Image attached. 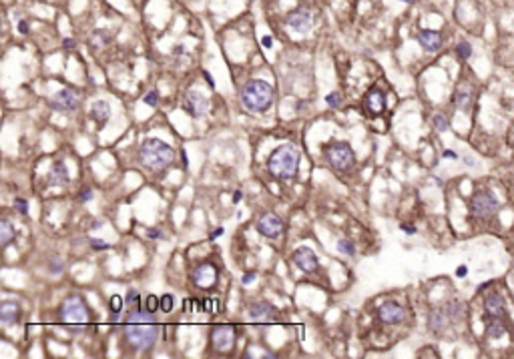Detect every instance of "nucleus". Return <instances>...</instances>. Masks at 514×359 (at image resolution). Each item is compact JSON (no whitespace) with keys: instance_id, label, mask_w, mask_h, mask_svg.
I'll list each match as a JSON object with an SVG mask.
<instances>
[{"instance_id":"nucleus-20","label":"nucleus","mask_w":514,"mask_h":359,"mask_svg":"<svg viewBox=\"0 0 514 359\" xmlns=\"http://www.w3.org/2000/svg\"><path fill=\"white\" fill-rule=\"evenodd\" d=\"M287 24L295 30V32H307L311 28V14L307 10H295L287 16Z\"/></svg>"},{"instance_id":"nucleus-31","label":"nucleus","mask_w":514,"mask_h":359,"mask_svg":"<svg viewBox=\"0 0 514 359\" xmlns=\"http://www.w3.org/2000/svg\"><path fill=\"white\" fill-rule=\"evenodd\" d=\"M432 124H434V129H436L438 133H446V131H448V119H446L444 115H434Z\"/></svg>"},{"instance_id":"nucleus-28","label":"nucleus","mask_w":514,"mask_h":359,"mask_svg":"<svg viewBox=\"0 0 514 359\" xmlns=\"http://www.w3.org/2000/svg\"><path fill=\"white\" fill-rule=\"evenodd\" d=\"M143 305H145V309L151 313H157L161 309V299L157 297V295H149L145 301H143Z\"/></svg>"},{"instance_id":"nucleus-30","label":"nucleus","mask_w":514,"mask_h":359,"mask_svg":"<svg viewBox=\"0 0 514 359\" xmlns=\"http://www.w3.org/2000/svg\"><path fill=\"white\" fill-rule=\"evenodd\" d=\"M141 303V295L137 289H129V293H127V297H125V305L127 307H135V305H139Z\"/></svg>"},{"instance_id":"nucleus-9","label":"nucleus","mask_w":514,"mask_h":359,"mask_svg":"<svg viewBox=\"0 0 514 359\" xmlns=\"http://www.w3.org/2000/svg\"><path fill=\"white\" fill-rule=\"evenodd\" d=\"M257 233H261L267 239H278L283 233V221L275 213H263L255 223Z\"/></svg>"},{"instance_id":"nucleus-13","label":"nucleus","mask_w":514,"mask_h":359,"mask_svg":"<svg viewBox=\"0 0 514 359\" xmlns=\"http://www.w3.org/2000/svg\"><path fill=\"white\" fill-rule=\"evenodd\" d=\"M183 109L187 111V115H191L193 119H201V117L207 115L209 102H207V98L201 95V93H187L185 102H183Z\"/></svg>"},{"instance_id":"nucleus-38","label":"nucleus","mask_w":514,"mask_h":359,"mask_svg":"<svg viewBox=\"0 0 514 359\" xmlns=\"http://www.w3.org/2000/svg\"><path fill=\"white\" fill-rule=\"evenodd\" d=\"M157 100H159V93H157V91H149L147 95L143 96V102H145V104H151V107H155Z\"/></svg>"},{"instance_id":"nucleus-22","label":"nucleus","mask_w":514,"mask_h":359,"mask_svg":"<svg viewBox=\"0 0 514 359\" xmlns=\"http://www.w3.org/2000/svg\"><path fill=\"white\" fill-rule=\"evenodd\" d=\"M91 117H93L98 124H105L109 117H111V104L107 100H94L91 104Z\"/></svg>"},{"instance_id":"nucleus-36","label":"nucleus","mask_w":514,"mask_h":359,"mask_svg":"<svg viewBox=\"0 0 514 359\" xmlns=\"http://www.w3.org/2000/svg\"><path fill=\"white\" fill-rule=\"evenodd\" d=\"M326 102L331 107V109H338V107L342 104V95H340V93H329V95L326 96Z\"/></svg>"},{"instance_id":"nucleus-33","label":"nucleus","mask_w":514,"mask_h":359,"mask_svg":"<svg viewBox=\"0 0 514 359\" xmlns=\"http://www.w3.org/2000/svg\"><path fill=\"white\" fill-rule=\"evenodd\" d=\"M123 305H125V301L121 299V295H113V297L109 299V309H111V313H121Z\"/></svg>"},{"instance_id":"nucleus-34","label":"nucleus","mask_w":514,"mask_h":359,"mask_svg":"<svg viewBox=\"0 0 514 359\" xmlns=\"http://www.w3.org/2000/svg\"><path fill=\"white\" fill-rule=\"evenodd\" d=\"M63 269H65V263H63L61 259L52 257V259L48 261V271H50L52 275H58V273H63Z\"/></svg>"},{"instance_id":"nucleus-8","label":"nucleus","mask_w":514,"mask_h":359,"mask_svg":"<svg viewBox=\"0 0 514 359\" xmlns=\"http://www.w3.org/2000/svg\"><path fill=\"white\" fill-rule=\"evenodd\" d=\"M81 104V96L76 95L72 89H63L54 96L48 98V107L56 113H74Z\"/></svg>"},{"instance_id":"nucleus-12","label":"nucleus","mask_w":514,"mask_h":359,"mask_svg":"<svg viewBox=\"0 0 514 359\" xmlns=\"http://www.w3.org/2000/svg\"><path fill=\"white\" fill-rule=\"evenodd\" d=\"M191 281H193L199 289L213 287L215 281H217V269H215L211 263H201L199 267H195V271H193V275H191Z\"/></svg>"},{"instance_id":"nucleus-46","label":"nucleus","mask_w":514,"mask_h":359,"mask_svg":"<svg viewBox=\"0 0 514 359\" xmlns=\"http://www.w3.org/2000/svg\"><path fill=\"white\" fill-rule=\"evenodd\" d=\"M466 275H468V269L464 265H460V267L456 269V277H466Z\"/></svg>"},{"instance_id":"nucleus-11","label":"nucleus","mask_w":514,"mask_h":359,"mask_svg":"<svg viewBox=\"0 0 514 359\" xmlns=\"http://www.w3.org/2000/svg\"><path fill=\"white\" fill-rule=\"evenodd\" d=\"M378 317L386 325H398V323H402L406 319V309L400 303H396V301H386V303L380 305Z\"/></svg>"},{"instance_id":"nucleus-53","label":"nucleus","mask_w":514,"mask_h":359,"mask_svg":"<svg viewBox=\"0 0 514 359\" xmlns=\"http://www.w3.org/2000/svg\"><path fill=\"white\" fill-rule=\"evenodd\" d=\"M101 227H103V223H93V225H91V229H93V231L94 229H101Z\"/></svg>"},{"instance_id":"nucleus-14","label":"nucleus","mask_w":514,"mask_h":359,"mask_svg":"<svg viewBox=\"0 0 514 359\" xmlns=\"http://www.w3.org/2000/svg\"><path fill=\"white\" fill-rule=\"evenodd\" d=\"M293 263L304 273H315L318 271V257L309 247H298L293 251Z\"/></svg>"},{"instance_id":"nucleus-5","label":"nucleus","mask_w":514,"mask_h":359,"mask_svg":"<svg viewBox=\"0 0 514 359\" xmlns=\"http://www.w3.org/2000/svg\"><path fill=\"white\" fill-rule=\"evenodd\" d=\"M61 317H63V323L70 331H81L89 323L91 311L81 297H69L61 305Z\"/></svg>"},{"instance_id":"nucleus-6","label":"nucleus","mask_w":514,"mask_h":359,"mask_svg":"<svg viewBox=\"0 0 514 359\" xmlns=\"http://www.w3.org/2000/svg\"><path fill=\"white\" fill-rule=\"evenodd\" d=\"M326 159L329 161V165L335 171H351L355 165V155L353 149L344 141H335V143L327 144L326 146Z\"/></svg>"},{"instance_id":"nucleus-24","label":"nucleus","mask_w":514,"mask_h":359,"mask_svg":"<svg viewBox=\"0 0 514 359\" xmlns=\"http://www.w3.org/2000/svg\"><path fill=\"white\" fill-rule=\"evenodd\" d=\"M14 237H16V231H14L12 223H10L8 219H2V221H0V247L6 249V247L14 241Z\"/></svg>"},{"instance_id":"nucleus-41","label":"nucleus","mask_w":514,"mask_h":359,"mask_svg":"<svg viewBox=\"0 0 514 359\" xmlns=\"http://www.w3.org/2000/svg\"><path fill=\"white\" fill-rule=\"evenodd\" d=\"M147 235H149V239H163V231H159V229H147Z\"/></svg>"},{"instance_id":"nucleus-48","label":"nucleus","mask_w":514,"mask_h":359,"mask_svg":"<svg viewBox=\"0 0 514 359\" xmlns=\"http://www.w3.org/2000/svg\"><path fill=\"white\" fill-rule=\"evenodd\" d=\"M219 235H223V229H221V227H219V229H215V231L211 233L209 239H211V241H215V239H217V237H219Z\"/></svg>"},{"instance_id":"nucleus-15","label":"nucleus","mask_w":514,"mask_h":359,"mask_svg":"<svg viewBox=\"0 0 514 359\" xmlns=\"http://www.w3.org/2000/svg\"><path fill=\"white\" fill-rule=\"evenodd\" d=\"M364 107L368 109V113L372 117L384 113V109H386V93L380 91V89H370L366 93V98H364Z\"/></svg>"},{"instance_id":"nucleus-2","label":"nucleus","mask_w":514,"mask_h":359,"mask_svg":"<svg viewBox=\"0 0 514 359\" xmlns=\"http://www.w3.org/2000/svg\"><path fill=\"white\" fill-rule=\"evenodd\" d=\"M175 151L161 139H145L139 146V163L151 173H163L173 165Z\"/></svg>"},{"instance_id":"nucleus-1","label":"nucleus","mask_w":514,"mask_h":359,"mask_svg":"<svg viewBox=\"0 0 514 359\" xmlns=\"http://www.w3.org/2000/svg\"><path fill=\"white\" fill-rule=\"evenodd\" d=\"M155 313L147 311L143 301L135 307H129L125 323V339L131 347L139 351H149L159 337V325L153 319Z\"/></svg>"},{"instance_id":"nucleus-47","label":"nucleus","mask_w":514,"mask_h":359,"mask_svg":"<svg viewBox=\"0 0 514 359\" xmlns=\"http://www.w3.org/2000/svg\"><path fill=\"white\" fill-rule=\"evenodd\" d=\"M444 159H458V155L454 153V151H450V149H446L444 151V155H442Z\"/></svg>"},{"instance_id":"nucleus-44","label":"nucleus","mask_w":514,"mask_h":359,"mask_svg":"<svg viewBox=\"0 0 514 359\" xmlns=\"http://www.w3.org/2000/svg\"><path fill=\"white\" fill-rule=\"evenodd\" d=\"M271 43H273V38H271L269 34H265V36L261 38V45H263L265 48H271Z\"/></svg>"},{"instance_id":"nucleus-51","label":"nucleus","mask_w":514,"mask_h":359,"mask_svg":"<svg viewBox=\"0 0 514 359\" xmlns=\"http://www.w3.org/2000/svg\"><path fill=\"white\" fill-rule=\"evenodd\" d=\"M239 199H241V191H235L233 193V201L235 203H239Z\"/></svg>"},{"instance_id":"nucleus-37","label":"nucleus","mask_w":514,"mask_h":359,"mask_svg":"<svg viewBox=\"0 0 514 359\" xmlns=\"http://www.w3.org/2000/svg\"><path fill=\"white\" fill-rule=\"evenodd\" d=\"M14 211L21 213V215H26L28 213V201L26 199H16L14 201Z\"/></svg>"},{"instance_id":"nucleus-27","label":"nucleus","mask_w":514,"mask_h":359,"mask_svg":"<svg viewBox=\"0 0 514 359\" xmlns=\"http://www.w3.org/2000/svg\"><path fill=\"white\" fill-rule=\"evenodd\" d=\"M504 333H506V329H504V325H502L498 319H494L490 325L486 327V335L492 337V339H500Z\"/></svg>"},{"instance_id":"nucleus-43","label":"nucleus","mask_w":514,"mask_h":359,"mask_svg":"<svg viewBox=\"0 0 514 359\" xmlns=\"http://www.w3.org/2000/svg\"><path fill=\"white\" fill-rule=\"evenodd\" d=\"M400 229H402L404 233H408V235H414V233H416V227H412V225H400Z\"/></svg>"},{"instance_id":"nucleus-18","label":"nucleus","mask_w":514,"mask_h":359,"mask_svg":"<svg viewBox=\"0 0 514 359\" xmlns=\"http://www.w3.org/2000/svg\"><path fill=\"white\" fill-rule=\"evenodd\" d=\"M418 43L426 52H438L442 48V36L436 30H420L418 32Z\"/></svg>"},{"instance_id":"nucleus-42","label":"nucleus","mask_w":514,"mask_h":359,"mask_svg":"<svg viewBox=\"0 0 514 359\" xmlns=\"http://www.w3.org/2000/svg\"><path fill=\"white\" fill-rule=\"evenodd\" d=\"M255 277L257 275L253 273V271H251V273H245V275L241 277V283H243V285H249V283H253V281H255Z\"/></svg>"},{"instance_id":"nucleus-17","label":"nucleus","mask_w":514,"mask_h":359,"mask_svg":"<svg viewBox=\"0 0 514 359\" xmlns=\"http://www.w3.org/2000/svg\"><path fill=\"white\" fill-rule=\"evenodd\" d=\"M275 307L267 301H253L249 305V317L253 321H271L275 317Z\"/></svg>"},{"instance_id":"nucleus-26","label":"nucleus","mask_w":514,"mask_h":359,"mask_svg":"<svg viewBox=\"0 0 514 359\" xmlns=\"http://www.w3.org/2000/svg\"><path fill=\"white\" fill-rule=\"evenodd\" d=\"M470 100H472V95H470L468 91H464V89H458V91L454 93V104H456L460 111H468Z\"/></svg>"},{"instance_id":"nucleus-10","label":"nucleus","mask_w":514,"mask_h":359,"mask_svg":"<svg viewBox=\"0 0 514 359\" xmlns=\"http://www.w3.org/2000/svg\"><path fill=\"white\" fill-rule=\"evenodd\" d=\"M211 343L217 351H231L235 345V329L231 325H215L211 329Z\"/></svg>"},{"instance_id":"nucleus-40","label":"nucleus","mask_w":514,"mask_h":359,"mask_svg":"<svg viewBox=\"0 0 514 359\" xmlns=\"http://www.w3.org/2000/svg\"><path fill=\"white\" fill-rule=\"evenodd\" d=\"M91 199H93V191H91V189H83L81 195H78V201H81V203H87V201H91Z\"/></svg>"},{"instance_id":"nucleus-3","label":"nucleus","mask_w":514,"mask_h":359,"mask_svg":"<svg viewBox=\"0 0 514 359\" xmlns=\"http://www.w3.org/2000/svg\"><path fill=\"white\" fill-rule=\"evenodd\" d=\"M267 167H269V173L280 181L293 179L300 167V151L293 144H281L269 155Z\"/></svg>"},{"instance_id":"nucleus-54","label":"nucleus","mask_w":514,"mask_h":359,"mask_svg":"<svg viewBox=\"0 0 514 359\" xmlns=\"http://www.w3.org/2000/svg\"><path fill=\"white\" fill-rule=\"evenodd\" d=\"M402 2H408V4H410V2H414V0H402Z\"/></svg>"},{"instance_id":"nucleus-49","label":"nucleus","mask_w":514,"mask_h":359,"mask_svg":"<svg viewBox=\"0 0 514 359\" xmlns=\"http://www.w3.org/2000/svg\"><path fill=\"white\" fill-rule=\"evenodd\" d=\"M63 47L65 48H74V40H72V38H65V40H63Z\"/></svg>"},{"instance_id":"nucleus-35","label":"nucleus","mask_w":514,"mask_h":359,"mask_svg":"<svg viewBox=\"0 0 514 359\" xmlns=\"http://www.w3.org/2000/svg\"><path fill=\"white\" fill-rule=\"evenodd\" d=\"M456 54H458V58L466 60V58H470V54H472V47L468 43H460L458 48H456Z\"/></svg>"},{"instance_id":"nucleus-29","label":"nucleus","mask_w":514,"mask_h":359,"mask_svg":"<svg viewBox=\"0 0 514 359\" xmlns=\"http://www.w3.org/2000/svg\"><path fill=\"white\" fill-rule=\"evenodd\" d=\"M338 251L344 253V255H348V257H351V255L355 253V247H353V243H351L350 239H340L338 241Z\"/></svg>"},{"instance_id":"nucleus-50","label":"nucleus","mask_w":514,"mask_h":359,"mask_svg":"<svg viewBox=\"0 0 514 359\" xmlns=\"http://www.w3.org/2000/svg\"><path fill=\"white\" fill-rule=\"evenodd\" d=\"M205 80H207V85H209L211 89H215V80H213V78H211V74H209V72H205Z\"/></svg>"},{"instance_id":"nucleus-52","label":"nucleus","mask_w":514,"mask_h":359,"mask_svg":"<svg viewBox=\"0 0 514 359\" xmlns=\"http://www.w3.org/2000/svg\"><path fill=\"white\" fill-rule=\"evenodd\" d=\"M181 159H183V165H187V153L185 151H181Z\"/></svg>"},{"instance_id":"nucleus-4","label":"nucleus","mask_w":514,"mask_h":359,"mask_svg":"<svg viewBox=\"0 0 514 359\" xmlns=\"http://www.w3.org/2000/svg\"><path fill=\"white\" fill-rule=\"evenodd\" d=\"M241 102L253 113H265L273 104V87L265 80H249L241 89Z\"/></svg>"},{"instance_id":"nucleus-39","label":"nucleus","mask_w":514,"mask_h":359,"mask_svg":"<svg viewBox=\"0 0 514 359\" xmlns=\"http://www.w3.org/2000/svg\"><path fill=\"white\" fill-rule=\"evenodd\" d=\"M91 247H93L94 251H105V249H109L111 245H109L107 241L98 239V237H93V239H91Z\"/></svg>"},{"instance_id":"nucleus-21","label":"nucleus","mask_w":514,"mask_h":359,"mask_svg":"<svg viewBox=\"0 0 514 359\" xmlns=\"http://www.w3.org/2000/svg\"><path fill=\"white\" fill-rule=\"evenodd\" d=\"M69 183V171H67V165L65 163H54L50 173H48V185H54V187H65Z\"/></svg>"},{"instance_id":"nucleus-16","label":"nucleus","mask_w":514,"mask_h":359,"mask_svg":"<svg viewBox=\"0 0 514 359\" xmlns=\"http://www.w3.org/2000/svg\"><path fill=\"white\" fill-rule=\"evenodd\" d=\"M484 309H486V315H490L494 319H500L506 315V303L502 299L500 293L492 291L490 295H486V301H484Z\"/></svg>"},{"instance_id":"nucleus-25","label":"nucleus","mask_w":514,"mask_h":359,"mask_svg":"<svg viewBox=\"0 0 514 359\" xmlns=\"http://www.w3.org/2000/svg\"><path fill=\"white\" fill-rule=\"evenodd\" d=\"M446 313H448V317H450V321L454 323V321H460L462 317H464V313H466V307H464V303H460V301H450V303H446Z\"/></svg>"},{"instance_id":"nucleus-19","label":"nucleus","mask_w":514,"mask_h":359,"mask_svg":"<svg viewBox=\"0 0 514 359\" xmlns=\"http://www.w3.org/2000/svg\"><path fill=\"white\" fill-rule=\"evenodd\" d=\"M448 323H452V321H450V317L446 313V307H436L428 315V329L434 331V333L444 331L446 327H448Z\"/></svg>"},{"instance_id":"nucleus-7","label":"nucleus","mask_w":514,"mask_h":359,"mask_svg":"<svg viewBox=\"0 0 514 359\" xmlns=\"http://www.w3.org/2000/svg\"><path fill=\"white\" fill-rule=\"evenodd\" d=\"M498 199L494 197V193L490 191H476L470 199V211L476 217H492L498 211Z\"/></svg>"},{"instance_id":"nucleus-32","label":"nucleus","mask_w":514,"mask_h":359,"mask_svg":"<svg viewBox=\"0 0 514 359\" xmlns=\"http://www.w3.org/2000/svg\"><path fill=\"white\" fill-rule=\"evenodd\" d=\"M173 307H175V299H173V295H171V293H165L163 297H161V311L171 313L173 311Z\"/></svg>"},{"instance_id":"nucleus-23","label":"nucleus","mask_w":514,"mask_h":359,"mask_svg":"<svg viewBox=\"0 0 514 359\" xmlns=\"http://www.w3.org/2000/svg\"><path fill=\"white\" fill-rule=\"evenodd\" d=\"M18 305L16 303H12V301H4L2 305H0V321L4 323V325H10V323H14L16 319H18Z\"/></svg>"},{"instance_id":"nucleus-45","label":"nucleus","mask_w":514,"mask_h":359,"mask_svg":"<svg viewBox=\"0 0 514 359\" xmlns=\"http://www.w3.org/2000/svg\"><path fill=\"white\" fill-rule=\"evenodd\" d=\"M18 32H21V34H28V23H26V20H21V23H18Z\"/></svg>"}]
</instances>
